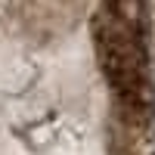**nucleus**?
Returning a JSON list of instances; mask_svg holds the SVG:
<instances>
[{"label":"nucleus","mask_w":155,"mask_h":155,"mask_svg":"<svg viewBox=\"0 0 155 155\" xmlns=\"http://www.w3.org/2000/svg\"><path fill=\"white\" fill-rule=\"evenodd\" d=\"M93 47L115 106L152 112L149 34L143 0H102L93 12Z\"/></svg>","instance_id":"f257e3e1"},{"label":"nucleus","mask_w":155,"mask_h":155,"mask_svg":"<svg viewBox=\"0 0 155 155\" xmlns=\"http://www.w3.org/2000/svg\"><path fill=\"white\" fill-rule=\"evenodd\" d=\"M84 0H12V12L34 37L65 34L81 19Z\"/></svg>","instance_id":"f03ea898"},{"label":"nucleus","mask_w":155,"mask_h":155,"mask_svg":"<svg viewBox=\"0 0 155 155\" xmlns=\"http://www.w3.org/2000/svg\"><path fill=\"white\" fill-rule=\"evenodd\" d=\"M115 152L118 155H155L152 137V112H115Z\"/></svg>","instance_id":"7ed1b4c3"}]
</instances>
